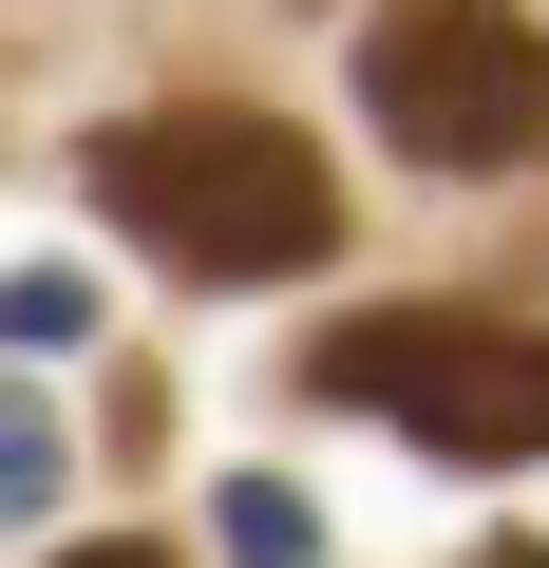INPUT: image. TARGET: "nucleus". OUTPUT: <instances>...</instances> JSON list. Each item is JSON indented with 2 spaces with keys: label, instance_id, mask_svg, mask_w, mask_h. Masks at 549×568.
Instances as JSON below:
<instances>
[{
  "label": "nucleus",
  "instance_id": "nucleus-1",
  "mask_svg": "<svg viewBox=\"0 0 549 568\" xmlns=\"http://www.w3.org/2000/svg\"><path fill=\"white\" fill-rule=\"evenodd\" d=\"M77 190H95L152 265H190V284H285V265L342 246V171H323L285 114H246V95L114 114V133L77 152Z\"/></svg>",
  "mask_w": 549,
  "mask_h": 568
},
{
  "label": "nucleus",
  "instance_id": "nucleus-6",
  "mask_svg": "<svg viewBox=\"0 0 549 568\" xmlns=\"http://www.w3.org/2000/svg\"><path fill=\"white\" fill-rule=\"evenodd\" d=\"M58 493V417H20V398H0V511H39Z\"/></svg>",
  "mask_w": 549,
  "mask_h": 568
},
{
  "label": "nucleus",
  "instance_id": "nucleus-2",
  "mask_svg": "<svg viewBox=\"0 0 549 568\" xmlns=\"http://www.w3.org/2000/svg\"><path fill=\"white\" fill-rule=\"evenodd\" d=\"M304 398H360V417H398L417 455L511 474V455H549V323H492V304H360V323L304 342Z\"/></svg>",
  "mask_w": 549,
  "mask_h": 568
},
{
  "label": "nucleus",
  "instance_id": "nucleus-4",
  "mask_svg": "<svg viewBox=\"0 0 549 568\" xmlns=\"http://www.w3.org/2000/svg\"><path fill=\"white\" fill-rule=\"evenodd\" d=\"M209 530H227V568H304V549H323L285 474H227V493H209Z\"/></svg>",
  "mask_w": 549,
  "mask_h": 568
},
{
  "label": "nucleus",
  "instance_id": "nucleus-5",
  "mask_svg": "<svg viewBox=\"0 0 549 568\" xmlns=\"http://www.w3.org/2000/svg\"><path fill=\"white\" fill-rule=\"evenodd\" d=\"M0 342H95V284L77 265H20V284H0Z\"/></svg>",
  "mask_w": 549,
  "mask_h": 568
},
{
  "label": "nucleus",
  "instance_id": "nucleus-7",
  "mask_svg": "<svg viewBox=\"0 0 549 568\" xmlns=\"http://www.w3.org/2000/svg\"><path fill=\"white\" fill-rule=\"evenodd\" d=\"M58 568H171V549H58Z\"/></svg>",
  "mask_w": 549,
  "mask_h": 568
},
{
  "label": "nucleus",
  "instance_id": "nucleus-3",
  "mask_svg": "<svg viewBox=\"0 0 549 568\" xmlns=\"http://www.w3.org/2000/svg\"><path fill=\"white\" fill-rule=\"evenodd\" d=\"M360 95L417 171H530L549 152V20L530 0H379Z\"/></svg>",
  "mask_w": 549,
  "mask_h": 568
}]
</instances>
